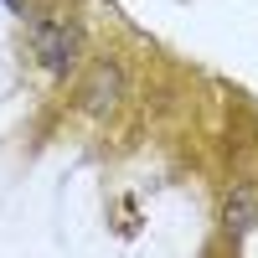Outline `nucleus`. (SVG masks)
<instances>
[{"instance_id": "f257e3e1", "label": "nucleus", "mask_w": 258, "mask_h": 258, "mask_svg": "<svg viewBox=\"0 0 258 258\" xmlns=\"http://www.w3.org/2000/svg\"><path fill=\"white\" fill-rule=\"evenodd\" d=\"M31 52L47 68V78H68L83 62V26L62 11H36L31 16Z\"/></svg>"}, {"instance_id": "f03ea898", "label": "nucleus", "mask_w": 258, "mask_h": 258, "mask_svg": "<svg viewBox=\"0 0 258 258\" xmlns=\"http://www.w3.org/2000/svg\"><path fill=\"white\" fill-rule=\"evenodd\" d=\"M119 98H124V73L114 68V62H93L88 78H83V88H78V103L93 119H103V114L119 109Z\"/></svg>"}, {"instance_id": "7ed1b4c3", "label": "nucleus", "mask_w": 258, "mask_h": 258, "mask_svg": "<svg viewBox=\"0 0 258 258\" xmlns=\"http://www.w3.org/2000/svg\"><path fill=\"white\" fill-rule=\"evenodd\" d=\"M222 217H227V227L248 232V227L258 222V197H253L248 186H232V191H227V202H222Z\"/></svg>"}, {"instance_id": "20e7f679", "label": "nucleus", "mask_w": 258, "mask_h": 258, "mask_svg": "<svg viewBox=\"0 0 258 258\" xmlns=\"http://www.w3.org/2000/svg\"><path fill=\"white\" fill-rule=\"evenodd\" d=\"M6 6H11V11H21V0H6Z\"/></svg>"}]
</instances>
